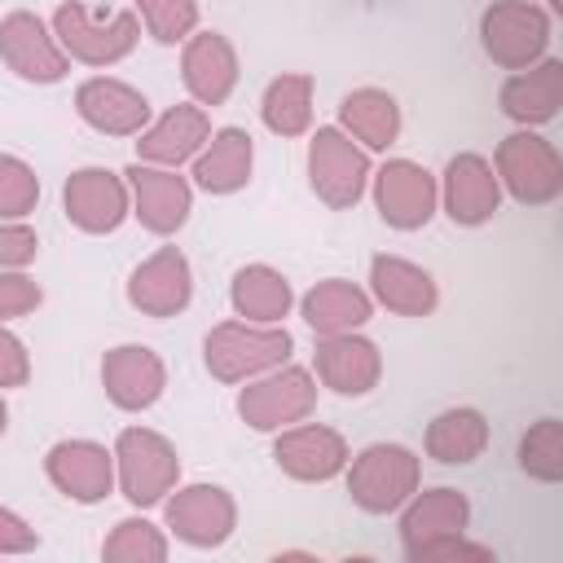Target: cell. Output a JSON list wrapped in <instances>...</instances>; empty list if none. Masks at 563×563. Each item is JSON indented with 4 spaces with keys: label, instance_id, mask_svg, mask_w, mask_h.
Listing matches in <instances>:
<instances>
[{
    "label": "cell",
    "instance_id": "cell-1",
    "mask_svg": "<svg viewBox=\"0 0 563 563\" xmlns=\"http://www.w3.org/2000/svg\"><path fill=\"white\" fill-rule=\"evenodd\" d=\"M295 339L282 325H255V321H220L202 339V361L211 378L220 383H246L264 369H277L290 361Z\"/></svg>",
    "mask_w": 563,
    "mask_h": 563
},
{
    "label": "cell",
    "instance_id": "cell-2",
    "mask_svg": "<svg viewBox=\"0 0 563 563\" xmlns=\"http://www.w3.org/2000/svg\"><path fill=\"white\" fill-rule=\"evenodd\" d=\"M114 475L132 506H158L180 479L176 444L150 427H123L114 440Z\"/></svg>",
    "mask_w": 563,
    "mask_h": 563
},
{
    "label": "cell",
    "instance_id": "cell-3",
    "mask_svg": "<svg viewBox=\"0 0 563 563\" xmlns=\"http://www.w3.org/2000/svg\"><path fill=\"white\" fill-rule=\"evenodd\" d=\"M347 493L361 510L369 515H387V510H400L413 493H418V479H422V466L418 457L405 449V444H369L361 449L356 457H347Z\"/></svg>",
    "mask_w": 563,
    "mask_h": 563
},
{
    "label": "cell",
    "instance_id": "cell-4",
    "mask_svg": "<svg viewBox=\"0 0 563 563\" xmlns=\"http://www.w3.org/2000/svg\"><path fill=\"white\" fill-rule=\"evenodd\" d=\"M53 35L66 48V57H75L84 66H114V62H123L136 48L141 22H136L132 9H119V13L97 18L79 0H70V4H62L53 13Z\"/></svg>",
    "mask_w": 563,
    "mask_h": 563
},
{
    "label": "cell",
    "instance_id": "cell-5",
    "mask_svg": "<svg viewBox=\"0 0 563 563\" xmlns=\"http://www.w3.org/2000/svg\"><path fill=\"white\" fill-rule=\"evenodd\" d=\"M493 172H497V185H506V194L523 207H545L563 194V158L532 128H519L497 145Z\"/></svg>",
    "mask_w": 563,
    "mask_h": 563
},
{
    "label": "cell",
    "instance_id": "cell-6",
    "mask_svg": "<svg viewBox=\"0 0 563 563\" xmlns=\"http://www.w3.org/2000/svg\"><path fill=\"white\" fill-rule=\"evenodd\" d=\"M479 44L501 70H528L550 48V13L532 0H493L479 18Z\"/></svg>",
    "mask_w": 563,
    "mask_h": 563
},
{
    "label": "cell",
    "instance_id": "cell-7",
    "mask_svg": "<svg viewBox=\"0 0 563 563\" xmlns=\"http://www.w3.org/2000/svg\"><path fill=\"white\" fill-rule=\"evenodd\" d=\"M308 180L325 207L347 211L369 185V154L343 128H317L308 141Z\"/></svg>",
    "mask_w": 563,
    "mask_h": 563
},
{
    "label": "cell",
    "instance_id": "cell-8",
    "mask_svg": "<svg viewBox=\"0 0 563 563\" xmlns=\"http://www.w3.org/2000/svg\"><path fill=\"white\" fill-rule=\"evenodd\" d=\"M317 405V383L308 369L299 365H277V369H264L255 378H246L242 396H238V413L246 427L255 431H282V427H295L312 413Z\"/></svg>",
    "mask_w": 563,
    "mask_h": 563
},
{
    "label": "cell",
    "instance_id": "cell-9",
    "mask_svg": "<svg viewBox=\"0 0 563 563\" xmlns=\"http://www.w3.org/2000/svg\"><path fill=\"white\" fill-rule=\"evenodd\" d=\"M0 62L26 84H57L70 70L66 48L31 9H13L0 18Z\"/></svg>",
    "mask_w": 563,
    "mask_h": 563
},
{
    "label": "cell",
    "instance_id": "cell-10",
    "mask_svg": "<svg viewBox=\"0 0 563 563\" xmlns=\"http://www.w3.org/2000/svg\"><path fill=\"white\" fill-rule=\"evenodd\" d=\"M374 176V202H378V216L391 224V229H422L431 216H435V202H440V185L435 176L413 163V158H387Z\"/></svg>",
    "mask_w": 563,
    "mask_h": 563
},
{
    "label": "cell",
    "instance_id": "cell-11",
    "mask_svg": "<svg viewBox=\"0 0 563 563\" xmlns=\"http://www.w3.org/2000/svg\"><path fill=\"white\" fill-rule=\"evenodd\" d=\"M62 211L84 233H114L132 211L128 180L110 167H79L62 185Z\"/></svg>",
    "mask_w": 563,
    "mask_h": 563
},
{
    "label": "cell",
    "instance_id": "cell-12",
    "mask_svg": "<svg viewBox=\"0 0 563 563\" xmlns=\"http://www.w3.org/2000/svg\"><path fill=\"white\" fill-rule=\"evenodd\" d=\"M194 299V273L180 246H158L150 260H141L128 277V303L141 317H176Z\"/></svg>",
    "mask_w": 563,
    "mask_h": 563
},
{
    "label": "cell",
    "instance_id": "cell-13",
    "mask_svg": "<svg viewBox=\"0 0 563 563\" xmlns=\"http://www.w3.org/2000/svg\"><path fill=\"white\" fill-rule=\"evenodd\" d=\"M163 501H167V528L185 545L211 550V545H224L233 537L238 506H233L229 488H220V484H185V488H176V497H163Z\"/></svg>",
    "mask_w": 563,
    "mask_h": 563
},
{
    "label": "cell",
    "instance_id": "cell-14",
    "mask_svg": "<svg viewBox=\"0 0 563 563\" xmlns=\"http://www.w3.org/2000/svg\"><path fill=\"white\" fill-rule=\"evenodd\" d=\"M44 475L70 501L92 506L114 488V453L97 440H57L44 453Z\"/></svg>",
    "mask_w": 563,
    "mask_h": 563
},
{
    "label": "cell",
    "instance_id": "cell-15",
    "mask_svg": "<svg viewBox=\"0 0 563 563\" xmlns=\"http://www.w3.org/2000/svg\"><path fill=\"white\" fill-rule=\"evenodd\" d=\"M128 189H132V207H136V220L167 238L176 233L185 220H189V207H194V189L185 176H176V167H154V163H132L128 172Z\"/></svg>",
    "mask_w": 563,
    "mask_h": 563
},
{
    "label": "cell",
    "instance_id": "cell-16",
    "mask_svg": "<svg viewBox=\"0 0 563 563\" xmlns=\"http://www.w3.org/2000/svg\"><path fill=\"white\" fill-rule=\"evenodd\" d=\"M273 457H277V466H282L290 479L325 484V479H334V475L347 466V440H343L334 427L295 422V427H282V431H277Z\"/></svg>",
    "mask_w": 563,
    "mask_h": 563
},
{
    "label": "cell",
    "instance_id": "cell-17",
    "mask_svg": "<svg viewBox=\"0 0 563 563\" xmlns=\"http://www.w3.org/2000/svg\"><path fill=\"white\" fill-rule=\"evenodd\" d=\"M136 163H154V167H180L189 163L207 136H211V119H207V106L198 101H180L172 110H163L154 123H145L136 132Z\"/></svg>",
    "mask_w": 563,
    "mask_h": 563
},
{
    "label": "cell",
    "instance_id": "cell-18",
    "mask_svg": "<svg viewBox=\"0 0 563 563\" xmlns=\"http://www.w3.org/2000/svg\"><path fill=\"white\" fill-rule=\"evenodd\" d=\"M312 365H317V378L339 391V396H365L378 387L383 378V356L378 347L356 334V330H343V334H321L317 347H312Z\"/></svg>",
    "mask_w": 563,
    "mask_h": 563
},
{
    "label": "cell",
    "instance_id": "cell-19",
    "mask_svg": "<svg viewBox=\"0 0 563 563\" xmlns=\"http://www.w3.org/2000/svg\"><path fill=\"white\" fill-rule=\"evenodd\" d=\"M75 110L88 128H97L101 136H136L150 123V101L141 88L110 79V75H92L75 88Z\"/></svg>",
    "mask_w": 563,
    "mask_h": 563
},
{
    "label": "cell",
    "instance_id": "cell-20",
    "mask_svg": "<svg viewBox=\"0 0 563 563\" xmlns=\"http://www.w3.org/2000/svg\"><path fill=\"white\" fill-rule=\"evenodd\" d=\"M440 198H444V211L453 224H462V229L488 224L497 202H501V185H497L493 163L484 154H453L444 167Z\"/></svg>",
    "mask_w": 563,
    "mask_h": 563
},
{
    "label": "cell",
    "instance_id": "cell-21",
    "mask_svg": "<svg viewBox=\"0 0 563 563\" xmlns=\"http://www.w3.org/2000/svg\"><path fill=\"white\" fill-rule=\"evenodd\" d=\"M101 387H106V396L119 409L136 413V409H150L163 396L167 369H163V361H158L154 347H145V343H119L101 361Z\"/></svg>",
    "mask_w": 563,
    "mask_h": 563
},
{
    "label": "cell",
    "instance_id": "cell-22",
    "mask_svg": "<svg viewBox=\"0 0 563 563\" xmlns=\"http://www.w3.org/2000/svg\"><path fill=\"white\" fill-rule=\"evenodd\" d=\"M180 79L198 106H224L238 88V53L220 31H194L180 53Z\"/></svg>",
    "mask_w": 563,
    "mask_h": 563
},
{
    "label": "cell",
    "instance_id": "cell-23",
    "mask_svg": "<svg viewBox=\"0 0 563 563\" xmlns=\"http://www.w3.org/2000/svg\"><path fill=\"white\" fill-rule=\"evenodd\" d=\"M501 114L515 119L519 128H537V123H550L563 106V62L559 57H541L532 62L528 70H515L501 92Z\"/></svg>",
    "mask_w": 563,
    "mask_h": 563
},
{
    "label": "cell",
    "instance_id": "cell-24",
    "mask_svg": "<svg viewBox=\"0 0 563 563\" xmlns=\"http://www.w3.org/2000/svg\"><path fill=\"white\" fill-rule=\"evenodd\" d=\"M369 290L387 312H400V317H427L440 303L435 277L422 264L400 260V255H374L369 260Z\"/></svg>",
    "mask_w": 563,
    "mask_h": 563
},
{
    "label": "cell",
    "instance_id": "cell-25",
    "mask_svg": "<svg viewBox=\"0 0 563 563\" xmlns=\"http://www.w3.org/2000/svg\"><path fill=\"white\" fill-rule=\"evenodd\" d=\"M251 163H255L251 132L246 128H220L194 154V185L207 194H238L251 180Z\"/></svg>",
    "mask_w": 563,
    "mask_h": 563
},
{
    "label": "cell",
    "instance_id": "cell-26",
    "mask_svg": "<svg viewBox=\"0 0 563 563\" xmlns=\"http://www.w3.org/2000/svg\"><path fill=\"white\" fill-rule=\"evenodd\" d=\"M303 321L312 325V334H343V330H361L374 312V299L343 277H325L317 282L303 299H299Z\"/></svg>",
    "mask_w": 563,
    "mask_h": 563
},
{
    "label": "cell",
    "instance_id": "cell-27",
    "mask_svg": "<svg viewBox=\"0 0 563 563\" xmlns=\"http://www.w3.org/2000/svg\"><path fill=\"white\" fill-rule=\"evenodd\" d=\"M466 519H471V501L457 488H427V493H413L405 501L400 541H405V550H413L422 541L466 532Z\"/></svg>",
    "mask_w": 563,
    "mask_h": 563
},
{
    "label": "cell",
    "instance_id": "cell-28",
    "mask_svg": "<svg viewBox=\"0 0 563 563\" xmlns=\"http://www.w3.org/2000/svg\"><path fill=\"white\" fill-rule=\"evenodd\" d=\"M229 299H233V312L255 321V325H282V317L290 312L295 303V290L290 282L268 268V264H246L233 273V286H229Z\"/></svg>",
    "mask_w": 563,
    "mask_h": 563
},
{
    "label": "cell",
    "instance_id": "cell-29",
    "mask_svg": "<svg viewBox=\"0 0 563 563\" xmlns=\"http://www.w3.org/2000/svg\"><path fill=\"white\" fill-rule=\"evenodd\" d=\"M339 123L365 150H387L400 136V106L383 88H356L339 101Z\"/></svg>",
    "mask_w": 563,
    "mask_h": 563
},
{
    "label": "cell",
    "instance_id": "cell-30",
    "mask_svg": "<svg viewBox=\"0 0 563 563\" xmlns=\"http://www.w3.org/2000/svg\"><path fill=\"white\" fill-rule=\"evenodd\" d=\"M488 449V422L479 409H444L431 418L427 427V457H435L440 466H466Z\"/></svg>",
    "mask_w": 563,
    "mask_h": 563
},
{
    "label": "cell",
    "instance_id": "cell-31",
    "mask_svg": "<svg viewBox=\"0 0 563 563\" xmlns=\"http://www.w3.org/2000/svg\"><path fill=\"white\" fill-rule=\"evenodd\" d=\"M260 114H264V128L268 132H277V136H303L308 123H312V75H303V70L277 75L264 88Z\"/></svg>",
    "mask_w": 563,
    "mask_h": 563
},
{
    "label": "cell",
    "instance_id": "cell-32",
    "mask_svg": "<svg viewBox=\"0 0 563 563\" xmlns=\"http://www.w3.org/2000/svg\"><path fill=\"white\" fill-rule=\"evenodd\" d=\"M519 466H523V475H532L541 484H559L563 479V422L559 418H541V422H532L523 431Z\"/></svg>",
    "mask_w": 563,
    "mask_h": 563
},
{
    "label": "cell",
    "instance_id": "cell-33",
    "mask_svg": "<svg viewBox=\"0 0 563 563\" xmlns=\"http://www.w3.org/2000/svg\"><path fill=\"white\" fill-rule=\"evenodd\" d=\"M101 554L110 563H163L167 559V537L150 519L132 515V519H119L114 523V532L106 537Z\"/></svg>",
    "mask_w": 563,
    "mask_h": 563
},
{
    "label": "cell",
    "instance_id": "cell-34",
    "mask_svg": "<svg viewBox=\"0 0 563 563\" xmlns=\"http://www.w3.org/2000/svg\"><path fill=\"white\" fill-rule=\"evenodd\" d=\"M40 202V176L31 163L0 154V220H26Z\"/></svg>",
    "mask_w": 563,
    "mask_h": 563
},
{
    "label": "cell",
    "instance_id": "cell-35",
    "mask_svg": "<svg viewBox=\"0 0 563 563\" xmlns=\"http://www.w3.org/2000/svg\"><path fill=\"white\" fill-rule=\"evenodd\" d=\"M136 9L158 44H180L198 26V0H136Z\"/></svg>",
    "mask_w": 563,
    "mask_h": 563
},
{
    "label": "cell",
    "instance_id": "cell-36",
    "mask_svg": "<svg viewBox=\"0 0 563 563\" xmlns=\"http://www.w3.org/2000/svg\"><path fill=\"white\" fill-rule=\"evenodd\" d=\"M44 303L40 282H31L22 268H0V321L9 317H26Z\"/></svg>",
    "mask_w": 563,
    "mask_h": 563
},
{
    "label": "cell",
    "instance_id": "cell-37",
    "mask_svg": "<svg viewBox=\"0 0 563 563\" xmlns=\"http://www.w3.org/2000/svg\"><path fill=\"white\" fill-rule=\"evenodd\" d=\"M40 251V238L22 220H0V268H26Z\"/></svg>",
    "mask_w": 563,
    "mask_h": 563
},
{
    "label": "cell",
    "instance_id": "cell-38",
    "mask_svg": "<svg viewBox=\"0 0 563 563\" xmlns=\"http://www.w3.org/2000/svg\"><path fill=\"white\" fill-rule=\"evenodd\" d=\"M405 554H409L413 563H431V559H475V563H484V559H493V550L462 541V532H453V537H435V541H422V545H413V550H405Z\"/></svg>",
    "mask_w": 563,
    "mask_h": 563
},
{
    "label": "cell",
    "instance_id": "cell-39",
    "mask_svg": "<svg viewBox=\"0 0 563 563\" xmlns=\"http://www.w3.org/2000/svg\"><path fill=\"white\" fill-rule=\"evenodd\" d=\"M31 378V356H26V343L0 325V387H22Z\"/></svg>",
    "mask_w": 563,
    "mask_h": 563
},
{
    "label": "cell",
    "instance_id": "cell-40",
    "mask_svg": "<svg viewBox=\"0 0 563 563\" xmlns=\"http://www.w3.org/2000/svg\"><path fill=\"white\" fill-rule=\"evenodd\" d=\"M35 545H40L35 528H26V519H18L13 510L0 506V554H26Z\"/></svg>",
    "mask_w": 563,
    "mask_h": 563
},
{
    "label": "cell",
    "instance_id": "cell-41",
    "mask_svg": "<svg viewBox=\"0 0 563 563\" xmlns=\"http://www.w3.org/2000/svg\"><path fill=\"white\" fill-rule=\"evenodd\" d=\"M4 427H9V405L0 400V435H4Z\"/></svg>",
    "mask_w": 563,
    "mask_h": 563
},
{
    "label": "cell",
    "instance_id": "cell-42",
    "mask_svg": "<svg viewBox=\"0 0 563 563\" xmlns=\"http://www.w3.org/2000/svg\"><path fill=\"white\" fill-rule=\"evenodd\" d=\"M550 9H554V13H563V0H550Z\"/></svg>",
    "mask_w": 563,
    "mask_h": 563
}]
</instances>
